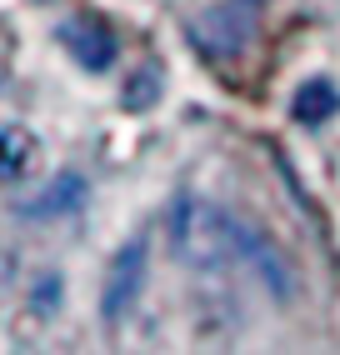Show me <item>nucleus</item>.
Masks as SVG:
<instances>
[{
	"label": "nucleus",
	"mask_w": 340,
	"mask_h": 355,
	"mask_svg": "<svg viewBox=\"0 0 340 355\" xmlns=\"http://www.w3.org/2000/svg\"><path fill=\"white\" fill-rule=\"evenodd\" d=\"M185 35L196 40L210 60L240 55L250 45V35H255V0H221V6H210L205 15L190 20Z\"/></svg>",
	"instance_id": "obj_2"
},
{
	"label": "nucleus",
	"mask_w": 340,
	"mask_h": 355,
	"mask_svg": "<svg viewBox=\"0 0 340 355\" xmlns=\"http://www.w3.org/2000/svg\"><path fill=\"white\" fill-rule=\"evenodd\" d=\"M151 85H160V76H155V70H145V76L130 85V101H126V105H130V110H145V105H151Z\"/></svg>",
	"instance_id": "obj_8"
},
{
	"label": "nucleus",
	"mask_w": 340,
	"mask_h": 355,
	"mask_svg": "<svg viewBox=\"0 0 340 355\" xmlns=\"http://www.w3.org/2000/svg\"><path fill=\"white\" fill-rule=\"evenodd\" d=\"M80 196H85V185H80L76 175H60V180H56V185H51V191H45L40 200H31V205H26V216H35V210L45 216V210H65V205H80Z\"/></svg>",
	"instance_id": "obj_7"
},
{
	"label": "nucleus",
	"mask_w": 340,
	"mask_h": 355,
	"mask_svg": "<svg viewBox=\"0 0 340 355\" xmlns=\"http://www.w3.org/2000/svg\"><path fill=\"white\" fill-rule=\"evenodd\" d=\"M140 291H145V241H130L126 250L115 255V266H110V275H105L101 315H105L110 325H115V320H126Z\"/></svg>",
	"instance_id": "obj_3"
},
{
	"label": "nucleus",
	"mask_w": 340,
	"mask_h": 355,
	"mask_svg": "<svg viewBox=\"0 0 340 355\" xmlns=\"http://www.w3.org/2000/svg\"><path fill=\"white\" fill-rule=\"evenodd\" d=\"M335 110H340V90H335L330 80H305V85L296 90V121L321 125V121H330Z\"/></svg>",
	"instance_id": "obj_5"
},
{
	"label": "nucleus",
	"mask_w": 340,
	"mask_h": 355,
	"mask_svg": "<svg viewBox=\"0 0 340 355\" xmlns=\"http://www.w3.org/2000/svg\"><path fill=\"white\" fill-rule=\"evenodd\" d=\"M31 160H35V140L20 125H6L0 130V180H20Z\"/></svg>",
	"instance_id": "obj_6"
},
{
	"label": "nucleus",
	"mask_w": 340,
	"mask_h": 355,
	"mask_svg": "<svg viewBox=\"0 0 340 355\" xmlns=\"http://www.w3.org/2000/svg\"><path fill=\"white\" fill-rule=\"evenodd\" d=\"M60 45L85 70H105L115 60V35L101 26V20H70V26H60Z\"/></svg>",
	"instance_id": "obj_4"
},
{
	"label": "nucleus",
	"mask_w": 340,
	"mask_h": 355,
	"mask_svg": "<svg viewBox=\"0 0 340 355\" xmlns=\"http://www.w3.org/2000/svg\"><path fill=\"white\" fill-rule=\"evenodd\" d=\"M170 250H176L180 266L196 270H221V266H255L275 291H290V275L275 260V250L260 241V235L230 216V210L210 205V200H180L176 216H170Z\"/></svg>",
	"instance_id": "obj_1"
}]
</instances>
